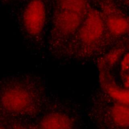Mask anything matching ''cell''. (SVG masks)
Returning <instances> with one entry per match:
<instances>
[{
	"label": "cell",
	"instance_id": "cell-9",
	"mask_svg": "<svg viewBox=\"0 0 129 129\" xmlns=\"http://www.w3.org/2000/svg\"><path fill=\"white\" fill-rule=\"evenodd\" d=\"M56 6L68 8L87 15L88 10L87 0H57Z\"/></svg>",
	"mask_w": 129,
	"mask_h": 129
},
{
	"label": "cell",
	"instance_id": "cell-1",
	"mask_svg": "<svg viewBox=\"0 0 129 129\" xmlns=\"http://www.w3.org/2000/svg\"><path fill=\"white\" fill-rule=\"evenodd\" d=\"M87 15L77 11L56 7L54 16L53 27L60 36H68L79 29Z\"/></svg>",
	"mask_w": 129,
	"mask_h": 129
},
{
	"label": "cell",
	"instance_id": "cell-6",
	"mask_svg": "<svg viewBox=\"0 0 129 129\" xmlns=\"http://www.w3.org/2000/svg\"><path fill=\"white\" fill-rule=\"evenodd\" d=\"M72 119L62 113H52L45 116L39 123L40 129H72Z\"/></svg>",
	"mask_w": 129,
	"mask_h": 129
},
{
	"label": "cell",
	"instance_id": "cell-13",
	"mask_svg": "<svg viewBox=\"0 0 129 129\" xmlns=\"http://www.w3.org/2000/svg\"><path fill=\"white\" fill-rule=\"evenodd\" d=\"M1 129H5V128H4V127H3L2 126H1Z\"/></svg>",
	"mask_w": 129,
	"mask_h": 129
},
{
	"label": "cell",
	"instance_id": "cell-7",
	"mask_svg": "<svg viewBox=\"0 0 129 129\" xmlns=\"http://www.w3.org/2000/svg\"><path fill=\"white\" fill-rule=\"evenodd\" d=\"M106 25L110 33L114 36H121L129 33V18L117 14L108 16Z\"/></svg>",
	"mask_w": 129,
	"mask_h": 129
},
{
	"label": "cell",
	"instance_id": "cell-10",
	"mask_svg": "<svg viewBox=\"0 0 129 129\" xmlns=\"http://www.w3.org/2000/svg\"><path fill=\"white\" fill-rule=\"evenodd\" d=\"M120 76L123 87L129 88V52L123 54L120 60Z\"/></svg>",
	"mask_w": 129,
	"mask_h": 129
},
{
	"label": "cell",
	"instance_id": "cell-8",
	"mask_svg": "<svg viewBox=\"0 0 129 129\" xmlns=\"http://www.w3.org/2000/svg\"><path fill=\"white\" fill-rule=\"evenodd\" d=\"M111 115L113 121L117 125L129 126V105L117 102L112 107Z\"/></svg>",
	"mask_w": 129,
	"mask_h": 129
},
{
	"label": "cell",
	"instance_id": "cell-3",
	"mask_svg": "<svg viewBox=\"0 0 129 129\" xmlns=\"http://www.w3.org/2000/svg\"><path fill=\"white\" fill-rule=\"evenodd\" d=\"M78 30L80 40L84 44L91 45L98 41L104 30V23L99 12L95 9L89 11Z\"/></svg>",
	"mask_w": 129,
	"mask_h": 129
},
{
	"label": "cell",
	"instance_id": "cell-11",
	"mask_svg": "<svg viewBox=\"0 0 129 129\" xmlns=\"http://www.w3.org/2000/svg\"><path fill=\"white\" fill-rule=\"evenodd\" d=\"M122 51L119 48H114L110 50L104 60L107 66H113L121 60L123 56Z\"/></svg>",
	"mask_w": 129,
	"mask_h": 129
},
{
	"label": "cell",
	"instance_id": "cell-2",
	"mask_svg": "<svg viewBox=\"0 0 129 129\" xmlns=\"http://www.w3.org/2000/svg\"><path fill=\"white\" fill-rule=\"evenodd\" d=\"M46 8L41 0H32L25 8L23 14V24L26 31L31 36H37L42 31L46 20Z\"/></svg>",
	"mask_w": 129,
	"mask_h": 129
},
{
	"label": "cell",
	"instance_id": "cell-4",
	"mask_svg": "<svg viewBox=\"0 0 129 129\" xmlns=\"http://www.w3.org/2000/svg\"><path fill=\"white\" fill-rule=\"evenodd\" d=\"M1 103L4 108L10 112L21 113L28 110L32 104V97L25 89L12 87L2 94Z\"/></svg>",
	"mask_w": 129,
	"mask_h": 129
},
{
	"label": "cell",
	"instance_id": "cell-5",
	"mask_svg": "<svg viewBox=\"0 0 129 129\" xmlns=\"http://www.w3.org/2000/svg\"><path fill=\"white\" fill-rule=\"evenodd\" d=\"M99 78L103 89L110 97L118 103L129 105V88L116 85L106 67L99 68Z\"/></svg>",
	"mask_w": 129,
	"mask_h": 129
},
{
	"label": "cell",
	"instance_id": "cell-12",
	"mask_svg": "<svg viewBox=\"0 0 129 129\" xmlns=\"http://www.w3.org/2000/svg\"><path fill=\"white\" fill-rule=\"evenodd\" d=\"M12 129H28V128L22 125H16L14 126Z\"/></svg>",
	"mask_w": 129,
	"mask_h": 129
}]
</instances>
